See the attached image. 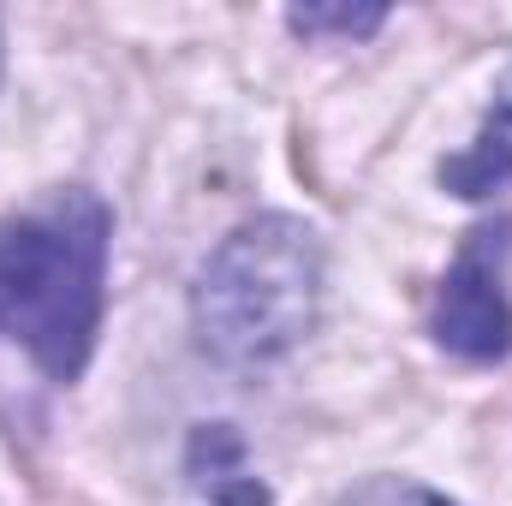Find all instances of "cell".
Instances as JSON below:
<instances>
[{"label": "cell", "mask_w": 512, "mask_h": 506, "mask_svg": "<svg viewBox=\"0 0 512 506\" xmlns=\"http://www.w3.org/2000/svg\"><path fill=\"white\" fill-rule=\"evenodd\" d=\"M507 179H512V108L501 120H489V131H483L465 155L441 161V185H447L453 197H471V203L495 197Z\"/></svg>", "instance_id": "5"}, {"label": "cell", "mask_w": 512, "mask_h": 506, "mask_svg": "<svg viewBox=\"0 0 512 506\" xmlns=\"http://www.w3.org/2000/svg\"><path fill=\"white\" fill-rule=\"evenodd\" d=\"M191 477L209 506H268V489L245 471V441L233 435V423H203L191 435Z\"/></svg>", "instance_id": "4"}, {"label": "cell", "mask_w": 512, "mask_h": 506, "mask_svg": "<svg viewBox=\"0 0 512 506\" xmlns=\"http://www.w3.org/2000/svg\"><path fill=\"white\" fill-rule=\"evenodd\" d=\"M512 221L477 227L435 298V340L471 364H501L512 352V292H507Z\"/></svg>", "instance_id": "3"}, {"label": "cell", "mask_w": 512, "mask_h": 506, "mask_svg": "<svg viewBox=\"0 0 512 506\" xmlns=\"http://www.w3.org/2000/svg\"><path fill=\"white\" fill-rule=\"evenodd\" d=\"M114 215L96 191L66 185L0 221V340L24 346L48 381L90 370L108 304Z\"/></svg>", "instance_id": "1"}, {"label": "cell", "mask_w": 512, "mask_h": 506, "mask_svg": "<svg viewBox=\"0 0 512 506\" xmlns=\"http://www.w3.org/2000/svg\"><path fill=\"white\" fill-rule=\"evenodd\" d=\"M411 506H447V501H435V495H417V489H411Z\"/></svg>", "instance_id": "7"}, {"label": "cell", "mask_w": 512, "mask_h": 506, "mask_svg": "<svg viewBox=\"0 0 512 506\" xmlns=\"http://www.w3.org/2000/svg\"><path fill=\"white\" fill-rule=\"evenodd\" d=\"M322 310V239L292 215H256L233 227L191 286L197 346L227 370L286 358Z\"/></svg>", "instance_id": "2"}, {"label": "cell", "mask_w": 512, "mask_h": 506, "mask_svg": "<svg viewBox=\"0 0 512 506\" xmlns=\"http://www.w3.org/2000/svg\"><path fill=\"white\" fill-rule=\"evenodd\" d=\"M382 6H292L286 12V24L298 30V36H370V30H382Z\"/></svg>", "instance_id": "6"}]
</instances>
